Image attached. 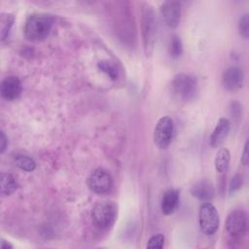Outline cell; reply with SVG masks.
Segmentation results:
<instances>
[{
	"instance_id": "6da1fadb",
	"label": "cell",
	"mask_w": 249,
	"mask_h": 249,
	"mask_svg": "<svg viewBox=\"0 0 249 249\" xmlns=\"http://www.w3.org/2000/svg\"><path fill=\"white\" fill-rule=\"evenodd\" d=\"M53 18L45 14H33L25 21L24 35L30 41H42L48 37L53 26Z\"/></svg>"
},
{
	"instance_id": "7a4b0ae2",
	"label": "cell",
	"mask_w": 249,
	"mask_h": 249,
	"mask_svg": "<svg viewBox=\"0 0 249 249\" xmlns=\"http://www.w3.org/2000/svg\"><path fill=\"white\" fill-rule=\"evenodd\" d=\"M142 35L145 54L151 55L154 52L157 38V20L154 11L149 4H144L142 11Z\"/></svg>"
},
{
	"instance_id": "3957f363",
	"label": "cell",
	"mask_w": 249,
	"mask_h": 249,
	"mask_svg": "<svg viewBox=\"0 0 249 249\" xmlns=\"http://www.w3.org/2000/svg\"><path fill=\"white\" fill-rule=\"evenodd\" d=\"M117 215L118 207L113 201L110 200L97 202L94 205L91 213L94 225L101 230H107L112 227L117 219Z\"/></svg>"
},
{
	"instance_id": "277c9868",
	"label": "cell",
	"mask_w": 249,
	"mask_h": 249,
	"mask_svg": "<svg viewBox=\"0 0 249 249\" xmlns=\"http://www.w3.org/2000/svg\"><path fill=\"white\" fill-rule=\"evenodd\" d=\"M173 93L183 101L193 99L197 90L196 79L188 74H178L174 77L171 83Z\"/></svg>"
},
{
	"instance_id": "5b68a950",
	"label": "cell",
	"mask_w": 249,
	"mask_h": 249,
	"mask_svg": "<svg viewBox=\"0 0 249 249\" xmlns=\"http://www.w3.org/2000/svg\"><path fill=\"white\" fill-rule=\"evenodd\" d=\"M198 222L200 230L207 235L214 234L219 228V214L216 207L210 202L200 205L198 211Z\"/></svg>"
},
{
	"instance_id": "8992f818",
	"label": "cell",
	"mask_w": 249,
	"mask_h": 249,
	"mask_svg": "<svg viewBox=\"0 0 249 249\" xmlns=\"http://www.w3.org/2000/svg\"><path fill=\"white\" fill-rule=\"evenodd\" d=\"M174 124L170 117H161L154 129V143L160 149H166L173 137Z\"/></svg>"
},
{
	"instance_id": "52a82bcc",
	"label": "cell",
	"mask_w": 249,
	"mask_h": 249,
	"mask_svg": "<svg viewBox=\"0 0 249 249\" xmlns=\"http://www.w3.org/2000/svg\"><path fill=\"white\" fill-rule=\"evenodd\" d=\"M227 231L235 237L244 235L248 230V217L244 210H231L226 220Z\"/></svg>"
},
{
	"instance_id": "ba28073f",
	"label": "cell",
	"mask_w": 249,
	"mask_h": 249,
	"mask_svg": "<svg viewBox=\"0 0 249 249\" xmlns=\"http://www.w3.org/2000/svg\"><path fill=\"white\" fill-rule=\"evenodd\" d=\"M88 185L93 193L102 195L110 191L113 185V179L107 170L97 168L94 169L89 176Z\"/></svg>"
},
{
	"instance_id": "9c48e42d",
	"label": "cell",
	"mask_w": 249,
	"mask_h": 249,
	"mask_svg": "<svg viewBox=\"0 0 249 249\" xmlns=\"http://www.w3.org/2000/svg\"><path fill=\"white\" fill-rule=\"evenodd\" d=\"M160 14L168 27L176 28L181 18V4L177 1H165L160 6Z\"/></svg>"
},
{
	"instance_id": "30bf717a",
	"label": "cell",
	"mask_w": 249,
	"mask_h": 249,
	"mask_svg": "<svg viewBox=\"0 0 249 249\" xmlns=\"http://www.w3.org/2000/svg\"><path fill=\"white\" fill-rule=\"evenodd\" d=\"M222 83L227 90H236L243 85V72L240 68L229 67L222 76Z\"/></svg>"
},
{
	"instance_id": "8fae6325",
	"label": "cell",
	"mask_w": 249,
	"mask_h": 249,
	"mask_svg": "<svg viewBox=\"0 0 249 249\" xmlns=\"http://www.w3.org/2000/svg\"><path fill=\"white\" fill-rule=\"evenodd\" d=\"M21 83L16 76L6 77L0 86L1 95L7 100H13L18 98L21 93Z\"/></svg>"
},
{
	"instance_id": "7c38bea8",
	"label": "cell",
	"mask_w": 249,
	"mask_h": 249,
	"mask_svg": "<svg viewBox=\"0 0 249 249\" xmlns=\"http://www.w3.org/2000/svg\"><path fill=\"white\" fill-rule=\"evenodd\" d=\"M192 195L203 202H209L214 196V188L212 184L206 180L196 182L191 189Z\"/></svg>"
},
{
	"instance_id": "4fadbf2b",
	"label": "cell",
	"mask_w": 249,
	"mask_h": 249,
	"mask_svg": "<svg viewBox=\"0 0 249 249\" xmlns=\"http://www.w3.org/2000/svg\"><path fill=\"white\" fill-rule=\"evenodd\" d=\"M230 127L231 125L228 119L221 118L218 121L210 137V143L212 147H218L224 142L230 132Z\"/></svg>"
},
{
	"instance_id": "5bb4252c",
	"label": "cell",
	"mask_w": 249,
	"mask_h": 249,
	"mask_svg": "<svg viewBox=\"0 0 249 249\" xmlns=\"http://www.w3.org/2000/svg\"><path fill=\"white\" fill-rule=\"evenodd\" d=\"M179 204V191L175 189L167 190L161 199L160 208L164 215H171Z\"/></svg>"
},
{
	"instance_id": "9a60e30c",
	"label": "cell",
	"mask_w": 249,
	"mask_h": 249,
	"mask_svg": "<svg viewBox=\"0 0 249 249\" xmlns=\"http://www.w3.org/2000/svg\"><path fill=\"white\" fill-rule=\"evenodd\" d=\"M230 160H231V154L227 148H222L217 152L214 164L218 173L223 174L228 170Z\"/></svg>"
},
{
	"instance_id": "2e32d148",
	"label": "cell",
	"mask_w": 249,
	"mask_h": 249,
	"mask_svg": "<svg viewBox=\"0 0 249 249\" xmlns=\"http://www.w3.org/2000/svg\"><path fill=\"white\" fill-rule=\"evenodd\" d=\"M0 187H1V195L9 196L17 190L18 184L12 174L2 173L0 178Z\"/></svg>"
},
{
	"instance_id": "e0dca14e",
	"label": "cell",
	"mask_w": 249,
	"mask_h": 249,
	"mask_svg": "<svg viewBox=\"0 0 249 249\" xmlns=\"http://www.w3.org/2000/svg\"><path fill=\"white\" fill-rule=\"evenodd\" d=\"M15 17L10 13H2L0 16V37L4 41L7 39L10 30L14 24Z\"/></svg>"
},
{
	"instance_id": "ac0fdd59",
	"label": "cell",
	"mask_w": 249,
	"mask_h": 249,
	"mask_svg": "<svg viewBox=\"0 0 249 249\" xmlns=\"http://www.w3.org/2000/svg\"><path fill=\"white\" fill-rule=\"evenodd\" d=\"M15 160L17 165L23 171L32 172L36 168L35 160L26 155H18Z\"/></svg>"
},
{
	"instance_id": "d6986e66",
	"label": "cell",
	"mask_w": 249,
	"mask_h": 249,
	"mask_svg": "<svg viewBox=\"0 0 249 249\" xmlns=\"http://www.w3.org/2000/svg\"><path fill=\"white\" fill-rule=\"evenodd\" d=\"M97 67L99 70L104 72L108 77H110L111 80L115 81L118 79V70L115 67L113 63H111L108 60H100L97 63Z\"/></svg>"
},
{
	"instance_id": "ffe728a7",
	"label": "cell",
	"mask_w": 249,
	"mask_h": 249,
	"mask_svg": "<svg viewBox=\"0 0 249 249\" xmlns=\"http://www.w3.org/2000/svg\"><path fill=\"white\" fill-rule=\"evenodd\" d=\"M182 52H183V47H182V42L180 38L176 35L172 36V39L169 45V54L171 55V57L177 58L181 55Z\"/></svg>"
},
{
	"instance_id": "44dd1931",
	"label": "cell",
	"mask_w": 249,
	"mask_h": 249,
	"mask_svg": "<svg viewBox=\"0 0 249 249\" xmlns=\"http://www.w3.org/2000/svg\"><path fill=\"white\" fill-rule=\"evenodd\" d=\"M163 244H164V236H163V234L159 233V234H155L149 238L146 247L161 249L163 247Z\"/></svg>"
},
{
	"instance_id": "7402d4cb",
	"label": "cell",
	"mask_w": 249,
	"mask_h": 249,
	"mask_svg": "<svg viewBox=\"0 0 249 249\" xmlns=\"http://www.w3.org/2000/svg\"><path fill=\"white\" fill-rule=\"evenodd\" d=\"M238 29H239V33L242 37L248 38V35H249V18H248L247 14L243 15L240 18L239 23H238Z\"/></svg>"
},
{
	"instance_id": "603a6c76",
	"label": "cell",
	"mask_w": 249,
	"mask_h": 249,
	"mask_svg": "<svg viewBox=\"0 0 249 249\" xmlns=\"http://www.w3.org/2000/svg\"><path fill=\"white\" fill-rule=\"evenodd\" d=\"M242 185V177L238 174H236L235 176H233L231 180V183H230V193H234L236 190L240 189Z\"/></svg>"
},
{
	"instance_id": "cb8c5ba5",
	"label": "cell",
	"mask_w": 249,
	"mask_h": 249,
	"mask_svg": "<svg viewBox=\"0 0 249 249\" xmlns=\"http://www.w3.org/2000/svg\"><path fill=\"white\" fill-rule=\"evenodd\" d=\"M241 162L243 165L248 164V141L245 142V145L243 148V153L241 156Z\"/></svg>"
},
{
	"instance_id": "d4e9b609",
	"label": "cell",
	"mask_w": 249,
	"mask_h": 249,
	"mask_svg": "<svg viewBox=\"0 0 249 249\" xmlns=\"http://www.w3.org/2000/svg\"><path fill=\"white\" fill-rule=\"evenodd\" d=\"M7 143H8L7 137L4 133V131H1V136H0V152L1 153H4V151L7 147Z\"/></svg>"
},
{
	"instance_id": "484cf974",
	"label": "cell",
	"mask_w": 249,
	"mask_h": 249,
	"mask_svg": "<svg viewBox=\"0 0 249 249\" xmlns=\"http://www.w3.org/2000/svg\"><path fill=\"white\" fill-rule=\"evenodd\" d=\"M1 248H2V249H8V248H13V245H12V244H10L9 242H7L6 240L2 239V241H1Z\"/></svg>"
}]
</instances>
